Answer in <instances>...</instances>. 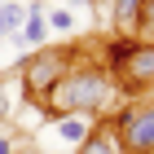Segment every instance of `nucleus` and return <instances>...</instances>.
Segmentation results:
<instances>
[{
	"instance_id": "obj_1",
	"label": "nucleus",
	"mask_w": 154,
	"mask_h": 154,
	"mask_svg": "<svg viewBox=\"0 0 154 154\" xmlns=\"http://www.w3.org/2000/svg\"><path fill=\"white\" fill-rule=\"evenodd\" d=\"M115 101H119V88H115V79H110V71L101 62H93V57H79L71 71H66V79L48 93L44 115L48 119H62V115L97 119V115H106Z\"/></svg>"
},
{
	"instance_id": "obj_2",
	"label": "nucleus",
	"mask_w": 154,
	"mask_h": 154,
	"mask_svg": "<svg viewBox=\"0 0 154 154\" xmlns=\"http://www.w3.org/2000/svg\"><path fill=\"white\" fill-rule=\"evenodd\" d=\"M110 71L119 93L128 97H145L154 93V44H141V40H115L110 35L106 44V62H101Z\"/></svg>"
},
{
	"instance_id": "obj_3",
	"label": "nucleus",
	"mask_w": 154,
	"mask_h": 154,
	"mask_svg": "<svg viewBox=\"0 0 154 154\" xmlns=\"http://www.w3.org/2000/svg\"><path fill=\"white\" fill-rule=\"evenodd\" d=\"M79 53H84V48L75 44V40H71V44H53V48H48V44H44V48H35V53L22 62V71H18L26 101L44 106V101H48V93H53V88L66 79V71L79 62Z\"/></svg>"
},
{
	"instance_id": "obj_4",
	"label": "nucleus",
	"mask_w": 154,
	"mask_h": 154,
	"mask_svg": "<svg viewBox=\"0 0 154 154\" xmlns=\"http://www.w3.org/2000/svg\"><path fill=\"white\" fill-rule=\"evenodd\" d=\"M115 137L128 154H154V97L145 101H128L110 115Z\"/></svg>"
},
{
	"instance_id": "obj_5",
	"label": "nucleus",
	"mask_w": 154,
	"mask_h": 154,
	"mask_svg": "<svg viewBox=\"0 0 154 154\" xmlns=\"http://www.w3.org/2000/svg\"><path fill=\"white\" fill-rule=\"evenodd\" d=\"M48 40H53V31H48V18H44V0H31V5H26V22H22L18 44H26L31 53H35V48H44Z\"/></svg>"
},
{
	"instance_id": "obj_6",
	"label": "nucleus",
	"mask_w": 154,
	"mask_h": 154,
	"mask_svg": "<svg viewBox=\"0 0 154 154\" xmlns=\"http://www.w3.org/2000/svg\"><path fill=\"white\" fill-rule=\"evenodd\" d=\"M145 0H115L110 5V35L115 40H137V18Z\"/></svg>"
},
{
	"instance_id": "obj_7",
	"label": "nucleus",
	"mask_w": 154,
	"mask_h": 154,
	"mask_svg": "<svg viewBox=\"0 0 154 154\" xmlns=\"http://www.w3.org/2000/svg\"><path fill=\"white\" fill-rule=\"evenodd\" d=\"M75 154H128L123 145H119V137H115V123H93V132L84 137L79 145H75Z\"/></svg>"
},
{
	"instance_id": "obj_8",
	"label": "nucleus",
	"mask_w": 154,
	"mask_h": 154,
	"mask_svg": "<svg viewBox=\"0 0 154 154\" xmlns=\"http://www.w3.org/2000/svg\"><path fill=\"white\" fill-rule=\"evenodd\" d=\"M26 22V0H5L0 5V40H18Z\"/></svg>"
},
{
	"instance_id": "obj_9",
	"label": "nucleus",
	"mask_w": 154,
	"mask_h": 154,
	"mask_svg": "<svg viewBox=\"0 0 154 154\" xmlns=\"http://www.w3.org/2000/svg\"><path fill=\"white\" fill-rule=\"evenodd\" d=\"M93 123L97 119H88V115H62V119H53V128H57V137L66 145H79L88 132H93Z\"/></svg>"
},
{
	"instance_id": "obj_10",
	"label": "nucleus",
	"mask_w": 154,
	"mask_h": 154,
	"mask_svg": "<svg viewBox=\"0 0 154 154\" xmlns=\"http://www.w3.org/2000/svg\"><path fill=\"white\" fill-rule=\"evenodd\" d=\"M44 18H48V31H53V35H75V31H79V18H75V9H66V5H44Z\"/></svg>"
},
{
	"instance_id": "obj_11",
	"label": "nucleus",
	"mask_w": 154,
	"mask_h": 154,
	"mask_svg": "<svg viewBox=\"0 0 154 154\" xmlns=\"http://www.w3.org/2000/svg\"><path fill=\"white\" fill-rule=\"evenodd\" d=\"M137 40L141 44H154V0L141 5V18H137Z\"/></svg>"
},
{
	"instance_id": "obj_12",
	"label": "nucleus",
	"mask_w": 154,
	"mask_h": 154,
	"mask_svg": "<svg viewBox=\"0 0 154 154\" xmlns=\"http://www.w3.org/2000/svg\"><path fill=\"white\" fill-rule=\"evenodd\" d=\"M13 154H44L35 141H22V145H13Z\"/></svg>"
},
{
	"instance_id": "obj_13",
	"label": "nucleus",
	"mask_w": 154,
	"mask_h": 154,
	"mask_svg": "<svg viewBox=\"0 0 154 154\" xmlns=\"http://www.w3.org/2000/svg\"><path fill=\"white\" fill-rule=\"evenodd\" d=\"M13 145H18V132L13 137H0V154H13Z\"/></svg>"
},
{
	"instance_id": "obj_14",
	"label": "nucleus",
	"mask_w": 154,
	"mask_h": 154,
	"mask_svg": "<svg viewBox=\"0 0 154 154\" xmlns=\"http://www.w3.org/2000/svg\"><path fill=\"white\" fill-rule=\"evenodd\" d=\"M26 5H31V0H26ZM44 5H48V0H44Z\"/></svg>"
}]
</instances>
